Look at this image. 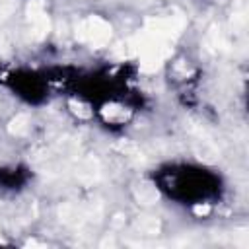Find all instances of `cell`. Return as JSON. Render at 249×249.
<instances>
[{"mask_svg": "<svg viewBox=\"0 0 249 249\" xmlns=\"http://www.w3.org/2000/svg\"><path fill=\"white\" fill-rule=\"evenodd\" d=\"M27 181V175H23V171L19 167H2L0 169V189L8 191V189H21Z\"/></svg>", "mask_w": 249, "mask_h": 249, "instance_id": "cell-2", "label": "cell"}, {"mask_svg": "<svg viewBox=\"0 0 249 249\" xmlns=\"http://www.w3.org/2000/svg\"><path fill=\"white\" fill-rule=\"evenodd\" d=\"M152 181L167 200L191 208L218 202L226 189L216 169L185 160L158 165L152 171Z\"/></svg>", "mask_w": 249, "mask_h": 249, "instance_id": "cell-1", "label": "cell"}]
</instances>
